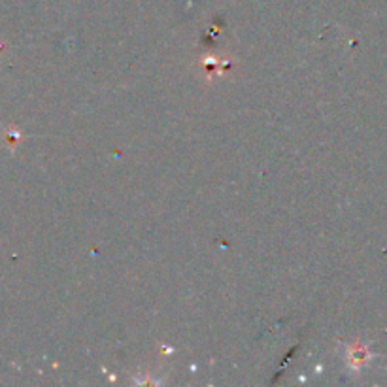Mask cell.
Listing matches in <instances>:
<instances>
[{"instance_id": "cell-1", "label": "cell", "mask_w": 387, "mask_h": 387, "mask_svg": "<svg viewBox=\"0 0 387 387\" xmlns=\"http://www.w3.org/2000/svg\"><path fill=\"white\" fill-rule=\"evenodd\" d=\"M372 356L368 353V349L363 346V344H356L353 349L349 351V363H351V367L359 368L361 370L363 367H367L368 363H370Z\"/></svg>"}]
</instances>
